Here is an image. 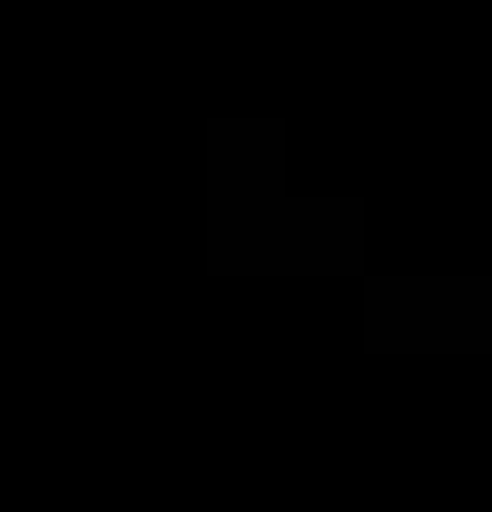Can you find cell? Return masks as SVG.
<instances>
[{
    "instance_id": "6da1fadb",
    "label": "cell",
    "mask_w": 492,
    "mask_h": 512,
    "mask_svg": "<svg viewBox=\"0 0 492 512\" xmlns=\"http://www.w3.org/2000/svg\"><path fill=\"white\" fill-rule=\"evenodd\" d=\"M207 227L217 266H355L365 256V207L355 197H286V128L266 119H217L207 128Z\"/></svg>"
}]
</instances>
